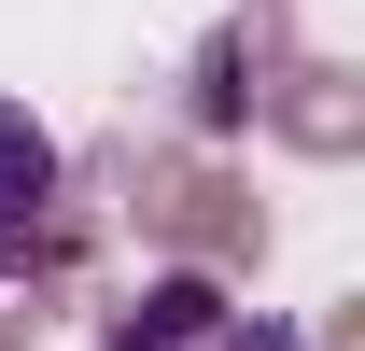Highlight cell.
Segmentation results:
<instances>
[{"label": "cell", "instance_id": "6da1fadb", "mask_svg": "<svg viewBox=\"0 0 365 351\" xmlns=\"http://www.w3.org/2000/svg\"><path fill=\"white\" fill-rule=\"evenodd\" d=\"M56 197V141L29 127V113H14V98H0V225H29Z\"/></svg>", "mask_w": 365, "mask_h": 351}]
</instances>
